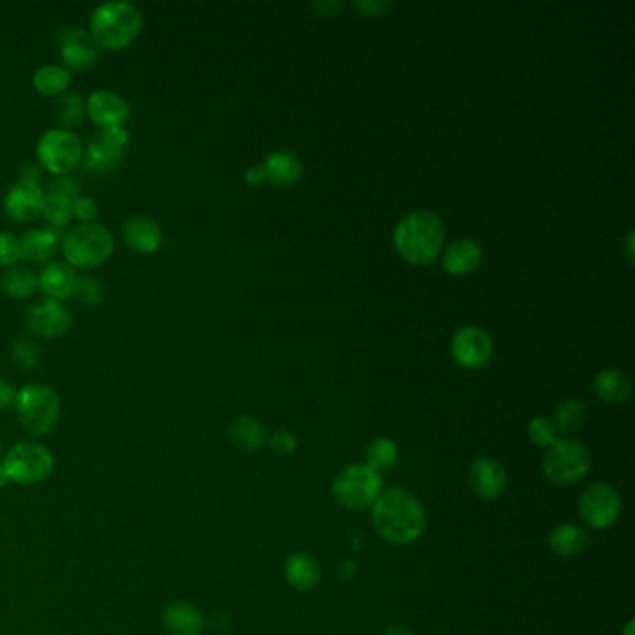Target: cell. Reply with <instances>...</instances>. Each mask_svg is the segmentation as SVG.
I'll return each instance as SVG.
<instances>
[{
	"label": "cell",
	"instance_id": "obj_26",
	"mask_svg": "<svg viewBox=\"0 0 635 635\" xmlns=\"http://www.w3.org/2000/svg\"><path fill=\"white\" fill-rule=\"evenodd\" d=\"M71 82H73L71 71L58 64L41 66L32 77L34 90L45 97H60L66 94Z\"/></svg>",
	"mask_w": 635,
	"mask_h": 635
},
{
	"label": "cell",
	"instance_id": "obj_29",
	"mask_svg": "<svg viewBox=\"0 0 635 635\" xmlns=\"http://www.w3.org/2000/svg\"><path fill=\"white\" fill-rule=\"evenodd\" d=\"M263 170L267 174V179H271L274 183H280V185H289V183H295L302 174V164L295 155L285 153V151H276L267 157V161L263 164Z\"/></svg>",
	"mask_w": 635,
	"mask_h": 635
},
{
	"label": "cell",
	"instance_id": "obj_48",
	"mask_svg": "<svg viewBox=\"0 0 635 635\" xmlns=\"http://www.w3.org/2000/svg\"><path fill=\"white\" fill-rule=\"evenodd\" d=\"M10 483V477H8V473H6V468H4V464L0 462V488L6 487Z\"/></svg>",
	"mask_w": 635,
	"mask_h": 635
},
{
	"label": "cell",
	"instance_id": "obj_38",
	"mask_svg": "<svg viewBox=\"0 0 635 635\" xmlns=\"http://www.w3.org/2000/svg\"><path fill=\"white\" fill-rule=\"evenodd\" d=\"M269 446L276 455H291L297 451V436L287 433V431H278L271 436Z\"/></svg>",
	"mask_w": 635,
	"mask_h": 635
},
{
	"label": "cell",
	"instance_id": "obj_36",
	"mask_svg": "<svg viewBox=\"0 0 635 635\" xmlns=\"http://www.w3.org/2000/svg\"><path fill=\"white\" fill-rule=\"evenodd\" d=\"M527 434H529V440L539 447H550L557 444V436L559 431L555 427L554 421L548 418H535L531 419L529 427H527Z\"/></svg>",
	"mask_w": 635,
	"mask_h": 635
},
{
	"label": "cell",
	"instance_id": "obj_49",
	"mask_svg": "<svg viewBox=\"0 0 635 635\" xmlns=\"http://www.w3.org/2000/svg\"><path fill=\"white\" fill-rule=\"evenodd\" d=\"M622 635H635L634 619H630V621L626 622V626H624V630H622Z\"/></svg>",
	"mask_w": 635,
	"mask_h": 635
},
{
	"label": "cell",
	"instance_id": "obj_42",
	"mask_svg": "<svg viewBox=\"0 0 635 635\" xmlns=\"http://www.w3.org/2000/svg\"><path fill=\"white\" fill-rule=\"evenodd\" d=\"M354 8L365 17H380L392 8L390 0H360L354 2Z\"/></svg>",
	"mask_w": 635,
	"mask_h": 635
},
{
	"label": "cell",
	"instance_id": "obj_4",
	"mask_svg": "<svg viewBox=\"0 0 635 635\" xmlns=\"http://www.w3.org/2000/svg\"><path fill=\"white\" fill-rule=\"evenodd\" d=\"M15 410L23 429L32 436H45L58 425L62 405L58 393L45 384H27L15 395Z\"/></svg>",
	"mask_w": 635,
	"mask_h": 635
},
{
	"label": "cell",
	"instance_id": "obj_43",
	"mask_svg": "<svg viewBox=\"0 0 635 635\" xmlns=\"http://www.w3.org/2000/svg\"><path fill=\"white\" fill-rule=\"evenodd\" d=\"M41 177L43 174H41V168L38 164H25L19 172V181L27 183V185H34V187H41Z\"/></svg>",
	"mask_w": 635,
	"mask_h": 635
},
{
	"label": "cell",
	"instance_id": "obj_37",
	"mask_svg": "<svg viewBox=\"0 0 635 635\" xmlns=\"http://www.w3.org/2000/svg\"><path fill=\"white\" fill-rule=\"evenodd\" d=\"M21 259V246L14 233L0 231V267L10 269Z\"/></svg>",
	"mask_w": 635,
	"mask_h": 635
},
{
	"label": "cell",
	"instance_id": "obj_22",
	"mask_svg": "<svg viewBox=\"0 0 635 635\" xmlns=\"http://www.w3.org/2000/svg\"><path fill=\"white\" fill-rule=\"evenodd\" d=\"M38 280H40V289L45 293V297L62 302L73 295L77 274H75V269L69 267L68 263L56 261V263L45 265Z\"/></svg>",
	"mask_w": 635,
	"mask_h": 635
},
{
	"label": "cell",
	"instance_id": "obj_19",
	"mask_svg": "<svg viewBox=\"0 0 635 635\" xmlns=\"http://www.w3.org/2000/svg\"><path fill=\"white\" fill-rule=\"evenodd\" d=\"M163 624L170 635H200L205 621L200 609L185 600H177L164 608Z\"/></svg>",
	"mask_w": 635,
	"mask_h": 635
},
{
	"label": "cell",
	"instance_id": "obj_27",
	"mask_svg": "<svg viewBox=\"0 0 635 635\" xmlns=\"http://www.w3.org/2000/svg\"><path fill=\"white\" fill-rule=\"evenodd\" d=\"M548 546L559 557H574L587 546V533L576 524H559L552 529Z\"/></svg>",
	"mask_w": 635,
	"mask_h": 635
},
{
	"label": "cell",
	"instance_id": "obj_23",
	"mask_svg": "<svg viewBox=\"0 0 635 635\" xmlns=\"http://www.w3.org/2000/svg\"><path fill=\"white\" fill-rule=\"evenodd\" d=\"M595 390L606 405H622L632 395V382L619 369H604L596 375Z\"/></svg>",
	"mask_w": 635,
	"mask_h": 635
},
{
	"label": "cell",
	"instance_id": "obj_25",
	"mask_svg": "<svg viewBox=\"0 0 635 635\" xmlns=\"http://www.w3.org/2000/svg\"><path fill=\"white\" fill-rule=\"evenodd\" d=\"M123 155H125L123 149L114 148L107 142H103L101 138H95L94 142H90L84 148L82 164L90 172L105 174V172L116 170L122 164Z\"/></svg>",
	"mask_w": 635,
	"mask_h": 635
},
{
	"label": "cell",
	"instance_id": "obj_33",
	"mask_svg": "<svg viewBox=\"0 0 635 635\" xmlns=\"http://www.w3.org/2000/svg\"><path fill=\"white\" fill-rule=\"evenodd\" d=\"M587 421V406L578 399H568L555 412V427L563 433H576Z\"/></svg>",
	"mask_w": 635,
	"mask_h": 635
},
{
	"label": "cell",
	"instance_id": "obj_21",
	"mask_svg": "<svg viewBox=\"0 0 635 635\" xmlns=\"http://www.w3.org/2000/svg\"><path fill=\"white\" fill-rule=\"evenodd\" d=\"M483 261L481 246L472 239H460L449 244L444 252V269L453 276L477 271Z\"/></svg>",
	"mask_w": 635,
	"mask_h": 635
},
{
	"label": "cell",
	"instance_id": "obj_6",
	"mask_svg": "<svg viewBox=\"0 0 635 635\" xmlns=\"http://www.w3.org/2000/svg\"><path fill=\"white\" fill-rule=\"evenodd\" d=\"M334 500L351 511H364L373 507L382 494V475L367 464H352L338 473L332 483Z\"/></svg>",
	"mask_w": 635,
	"mask_h": 635
},
{
	"label": "cell",
	"instance_id": "obj_28",
	"mask_svg": "<svg viewBox=\"0 0 635 635\" xmlns=\"http://www.w3.org/2000/svg\"><path fill=\"white\" fill-rule=\"evenodd\" d=\"M228 434H230L231 444L246 453L257 451L265 444V431L261 423L250 416H239L233 419Z\"/></svg>",
	"mask_w": 635,
	"mask_h": 635
},
{
	"label": "cell",
	"instance_id": "obj_16",
	"mask_svg": "<svg viewBox=\"0 0 635 635\" xmlns=\"http://www.w3.org/2000/svg\"><path fill=\"white\" fill-rule=\"evenodd\" d=\"M45 189L17 181L4 198V209L15 222H32L41 217Z\"/></svg>",
	"mask_w": 635,
	"mask_h": 635
},
{
	"label": "cell",
	"instance_id": "obj_7",
	"mask_svg": "<svg viewBox=\"0 0 635 635\" xmlns=\"http://www.w3.org/2000/svg\"><path fill=\"white\" fill-rule=\"evenodd\" d=\"M591 470V453L578 440H557L542 459L544 477L559 485L570 487L583 481Z\"/></svg>",
	"mask_w": 635,
	"mask_h": 635
},
{
	"label": "cell",
	"instance_id": "obj_8",
	"mask_svg": "<svg viewBox=\"0 0 635 635\" xmlns=\"http://www.w3.org/2000/svg\"><path fill=\"white\" fill-rule=\"evenodd\" d=\"M2 464L6 468L10 481H14L17 485H23V487H30V485H38L41 481H45L53 473L55 457L40 442L27 440V442L15 444L6 453Z\"/></svg>",
	"mask_w": 635,
	"mask_h": 635
},
{
	"label": "cell",
	"instance_id": "obj_9",
	"mask_svg": "<svg viewBox=\"0 0 635 635\" xmlns=\"http://www.w3.org/2000/svg\"><path fill=\"white\" fill-rule=\"evenodd\" d=\"M36 155L49 174L69 176L82 163L84 146L75 133L56 127L41 136Z\"/></svg>",
	"mask_w": 635,
	"mask_h": 635
},
{
	"label": "cell",
	"instance_id": "obj_40",
	"mask_svg": "<svg viewBox=\"0 0 635 635\" xmlns=\"http://www.w3.org/2000/svg\"><path fill=\"white\" fill-rule=\"evenodd\" d=\"M97 138H101L103 142H107L110 146L118 149H127L129 142H131V135L125 127H107V129H101L97 133Z\"/></svg>",
	"mask_w": 635,
	"mask_h": 635
},
{
	"label": "cell",
	"instance_id": "obj_15",
	"mask_svg": "<svg viewBox=\"0 0 635 635\" xmlns=\"http://www.w3.org/2000/svg\"><path fill=\"white\" fill-rule=\"evenodd\" d=\"M468 481L477 498L494 501L501 498L507 488V473L498 460L483 457L470 466Z\"/></svg>",
	"mask_w": 635,
	"mask_h": 635
},
{
	"label": "cell",
	"instance_id": "obj_41",
	"mask_svg": "<svg viewBox=\"0 0 635 635\" xmlns=\"http://www.w3.org/2000/svg\"><path fill=\"white\" fill-rule=\"evenodd\" d=\"M45 190H53V192L64 194V196H69V198H79L81 196V187H79L77 179L71 176L55 177Z\"/></svg>",
	"mask_w": 635,
	"mask_h": 635
},
{
	"label": "cell",
	"instance_id": "obj_50",
	"mask_svg": "<svg viewBox=\"0 0 635 635\" xmlns=\"http://www.w3.org/2000/svg\"><path fill=\"white\" fill-rule=\"evenodd\" d=\"M632 243H634V233H630V237H628V257H630V261H634V248H632Z\"/></svg>",
	"mask_w": 635,
	"mask_h": 635
},
{
	"label": "cell",
	"instance_id": "obj_18",
	"mask_svg": "<svg viewBox=\"0 0 635 635\" xmlns=\"http://www.w3.org/2000/svg\"><path fill=\"white\" fill-rule=\"evenodd\" d=\"M60 244V235L53 228L43 230H28L19 237L21 259H27L32 265H49V261L56 256Z\"/></svg>",
	"mask_w": 635,
	"mask_h": 635
},
{
	"label": "cell",
	"instance_id": "obj_32",
	"mask_svg": "<svg viewBox=\"0 0 635 635\" xmlns=\"http://www.w3.org/2000/svg\"><path fill=\"white\" fill-rule=\"evenodd\" d=\"M55 116L60 129L69 131L71 127H77L86 116V101L77 92H66L56 99Z\"/></svg>",
	"mask_w": 635,
	"mask_h": 635
},
{
	"label": "cell",
	"instance_id": "obj_2",
	"mask_svg": "<svg viewBox=\"0 0 635 635\" xmlns=\"http://www.w3.org/2000/svg\"><path fill=\"white\" fill-rule=\"evenodd\" d=\"M144 17L131 2L112 0L99 4L90 15V34L95 43L109 51L127 49L140 36Z\"/></svg>",
	"mask_w": 635,
	"mask_h": 635
},
{
	"label": "cell",
	"instance_id": "obj_13",
	"mask_svg": "<svg viewBox=\"0 0 635 635\" xmlns=\"http://www.w3.org/2000/svg\"><path fill=\"white\" fill-rule=\"evenodd\" d=\"M492 338L479 326H466L451 341V354L457 364L466 369H479L492 358Z\"/></svg>",
	"mask_w": 635,
	"mask_h": 635
},
{
	"label": "cell",
	"instance_id": "obj_31",
	"mask_svg": "<svg viewBox=\"0 0 635 635\" xmlns=\"http://www.w3.org/2000/svg\"><path fill=\"white\" fill-rule=\"evenodd\" d=\"M399 460V447L390 438L371 442L365 451V464L377 473L390 472Z\"/></svg>",
	"mask_w": 635,
	"mask_h": 635
},
{
	"label": "cell",
	"instance_id": "obj_44",
	"mask_svg": "<svg viewBox=\"0 0 635 635\" xmlns=\"http://www.w3.org/2000/svg\"><path fill=\"white\" fill-rule=\"evenodd\" d=\"M15 395H17V392H15L14 386L10 382L0 379V410H6L10 406H14Z\"/></svg>",
	"mask_w": 635,
	"mask_h": 635
},
{
	"label": "cell",
	"instance_id": "obj_14",
	"mask_svg": "<svg viewBox=\"0 0 635 635\" xmlns=\"http://www.w3.org/2000/svg\"><path fill=\"white\" fill-rule=\"evenodd\" d=\"M86 114L101 129L125 127L131 116L129 101L112 90H97L86 101Z\"/></svg>",
	"mask_w": 635,
	"mask_h": 635
},
{
	"label": "cell",
	"instance_id": "obj_11",
	"mask_svg": "<svg viewBox=\"0 0 635 635\" xmlns=\"http://www.w3.org/2000/svg\"><path fill=\"white\" fill-rule=\"evenodd\" d=\"M56 49L68 71L92 68L99 58V45L84 28L69 27L60 30L56 36Z\"/></svg>",
	"mask_w": 635,
	"mask_h": 635
},
{
	"label": "cell",
	"instance_id": "obj_1",
	"mask_svg": "<svg viewBox=\"0 0 635 635\" xmlns=\"http://www.w3.org/2000/svg\"><path fill=\"white\" fill-rule=\"evenodd\" d=\"M373 524L384 541L408 546L418 541L427 526V514L418 498L401 488L386 490L373 503Z\"/></svg>",
	"mask_w": 635,
	"mask_h": 635
},
{
	"label": "cell",
	"instance_id": "obj_20",
	"mask_svg": "<svg viewBox=\"0 0 635 635\" xmlns=\"http://www.w3.org/2000/svg\"><path fill=\"white\" fill-rule=\"evenodd\" d=\"M285 580L297 591H311L321 581V565L311 554L298 552L289 555L285 561Z\"/></svg>",
	"mask_w": 635,
	"mask_h": 635
},
{
	"label": "cell",
	"instance_id": "obj_30",
	"mask_svg": "<svg viewBox=\"0 0 635 635\" xmlns=\"http://www.w3.org/2000/svg\"><path fill=\"white\" fill-rule=\"evenodd\" d=\"M77 198H69L64 194H58L53 190H45V200H43V211L41 217L45 218L51 228H64L68 226L69 220L73 218V202Z\"/></svg>",
	"mask_w": 635,
	"mask_h": 635
},
{
	"label": "cell",
	"instance_id": "obj_35",
	"mask_svg": "<svg viewBox=\"0 0 635 635\" xmlns=\"http://www.w3.org/2000/svg\"><path fill=\"white\" fill-rule=\"evenodd\" d=\"M105 297V287L95 278V276H77L75 287H73V295L82 306H97Z\"/></svg>",
	"mask_w": 635,
	"mask_h": 635
},
{
	"label": "cell",
	"instance_id": "obj_10",
	"mask_svg": "<svg viewBox=\"0 0 635 635\" xmlns=\"http://www.w3.org/2000/svg\"><path fill=\"white\" fill-rule=\"evenodd\" d=\"M578 511L581 520L591 529H608L621 518V494L608 483H595L581 494Z\"/></svg>",
	"mask_w": 635,
	"mask_h": 635
},
{
	"label": "cell",
	"instance_id": "obj_47",
	"mask_svg": "<svg viewBox=\"0 0 635 635\" xmlns=\"http://www.w3.org/2000/svg\"><path fill=\"white\" fill-rule=\"evenodd\" d=\"M384 635H414L410 630H406L403 626H392V628H388L386 630V634Z\"/></svg>",
	"mask_w": 635,
	"mask_h": 635
},
{
	"label": "cell",
	"instance_id": "obj_5",
	"mask_svg": "<svg viewBox=\"0 0 635 635\" xmlns=\"http://www.w3.org/2000/svg\"><path fill=\"white\" fill-rule=\"evenodd\" d=\"M62 250L71 269H95L114 252V237L99 224H79L62 237Z\"/></svg>",
	"mask_w": 635,
	"mask_h": 635
},
{
	"label": "cell",
	"instance_id": "obj_17",
	"mask_svg": "<svg viewBox=\"0 0 635 635\" xmlns=\"http://www.w3.org/2000/svg\"><path fill=\"white\" fill-rule=\"evenodd\" d=\"M123 241L136 254L149 256L161 250L163 230L153 218L131 217L123 224Z\"/></svg>",
	"mask_w": 635,
	"mask_h": 635
},
{
	"label": "cell",
	"instance_id": "obj_12",
	"mask_svg": "<svg viewBox=\"0 0 635 635\" xmlns=\"http://www.w3.org/2000/svg\"><path fill=\"white\" fill-rule=\"evenodd\" d=\"M25 323L28 330L40 338H60L71 326V313L64 306V302L45 298L28 308L25 313Z\"/></svg>",
	"mask_w": 635,
	"mask_h": 635
},
{
	"label": "cell",
	"instance_id": "obj_39",
	"mask_svg": "<svg viewBox=\"0 0 635 635\" xmlns=\"http://www.w3.org/2000/svg\"><path fill=\"white\" fill-rule=\"evenodd\" d=\"M99 213V207L92 198H86V196H79L75 202H73V218L81 220L82 224H92L95 217Z\"/></svg>",
	"mask_w": 635,
	"mask_h": 635
},
{
	"label": "cell",
	"instance_id": "obj_34",
	"mask_svg": "<svg viewBox=\"0 0 635 635\" xmlns=\"http://www.w3.org/2000/svg\"><path fill=\"white\" fill-rule=\"evenodd\" d=\"M12 360L19 369H34L41 360L40 343L30 336H19L12 343Z\"/></svg>",
	"mask_w": 635,
	"mask_h": 635
},
{
	"label": "cell",
	"instance_id": "obj_45",
	"mask_svg": "<svg viewBox=\"0 0 635 635\" xmlns=\"http://www.w3.org/2000/svg\"><path fill=\"white\" fill-rule=\"evenodd\" d=\"M341 2H330V0H323V2H315V4H311V8L313 10H317L319 14L323 15H334L338 14L339 10H341Z\"/></svg>",
	"mask_w": 635,
	"mask_h": 635
},
{
	"label": "cell",
	"instance_id": "obj_24",
	"mask_svg": "<svg viewBox=\"0 0 635 635\" xmlns=\"http://www.w3.org/2000/svg\"><path fill=\"white\" fill-rule=\"evenodd\" d=\"M0 287L8 297L25 300L36 295V291L40 289V280L38 274L28 269L27 265H14L2 272Z\"/></svg>",
	"mask_w": 635,
	"mask_h": 635
},
{
	"label": "cell",
	"instance_id": "obj_46",
	"mask_svg": "<svg viewBox=\"0 0 635 635\" xmlns=\"http://www.w3.org/2000/svg\"><path fill=\"white\" fill-rule=\"evenodd\" d=\"M244 179H246L248 185H254V187H256V185H261V183L267 179V174H265L263 166H254V168H250V170L246 172Z\"/></svg>",
	"mask_w": 635,
	"mask_h": 635
},
{
	"label": "cell",
	"instance_id": "obj_3",
	"mask_svg": "<svg viewBox=\"0 0 635 635\" xmlns=\"http://www.w3.org/2000/svg\"><path fill=\"white\" fill-rule=\"evenodd\" d=\"M444 239L446 230L442 220L427 211L408 215L395 228L397 250L416 265H427L434 261L442 250Z\"/></svg>",
	"mask_w": 635,
	"mask_h": 635
}]
</instances>
